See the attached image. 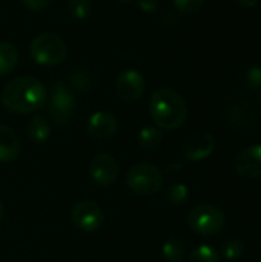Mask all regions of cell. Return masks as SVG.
Masks as SVG:
<instances>
[{
  "label": "cell",
  "mask_w": 261,
  "mask_h": 262,
  "mask_svg": "<svg viewBox=\"0 0 261 262\" xmlns=\"http://www.w3.org/2000/svg\"><path fill=\"white\" fill-rule=\"evenodd\" d=\"M0 101L11 114H34L48 101V91L38 78L17 77L3 88Z\"/></svg>",
  "instance_id": "cell-1"
},
{
  "label": "cell",
  "mask_w": 261,
  "mask_h": 262,
  "mask_svg": "<svg viewBox=\"0 0 261 262\" xmlns=\"http://www.w3.org/2000/svg\"><path fill=\"white\" fill-rule=\"evenodd\" d=\"M149 114L157 127L174 130L185 124L188 118V104L174 89L162 88L154 91L149 98Z\"/></svg>",
  "instance_id": "cell-2"
},
{
  "label": "cell",
  "mask_w": 261,
  "mask_h": 262,
  "mask_svg": "<svg viewBox=\"0 0 261 262\" xmlns=\"http://www.w3.org/2000/svg\"><path fill=\"white\" fill-rule=\"evenodd\" d=\"M163 172L149 163L132 166L126 175V184L131 192L140 196H151L163 189Z\"/></svg>",
  "instance_id": "cell-3"
},
{
  "label": "cell",
  "mask_w": 261,
  "mask_h": 262,
  "mask_svg": "<svg viewBox=\"0 0 261 262\" xmlns=\"http://www.w3.org/2000/svg\"><path fill=\"white\" fill-rule=\"evenodd\" d=\"M32 60L42 66H55L65 61L68 55L66 43L55 34L45 32L37 35L29 45Z\"/></svg>",
  "instance_id": "cell-4"
},
{
  "label": "cell",
  "mask_w": 261,
  "mask_h": 262,
  "mask_svg": "<svg viewBox=\"0 0 261 262\" xmlns=\"http://www.w3.org/2000/svg\"><path fill=\"white\" fill-rule=\"evenodd\" d=\"M225 213L212 204H198L188 215L191 230L205 238L218 235L225 227Z\"/></svg>",
  "instance_id": "cell-5"
},
{
  "label": "cell",
  "mask_w": 261,
  "mask_h": 262,
  "mask_svg": "<svg viewBox=\"0 0 261 262\" xmlns=\"http://www.w3.org/2000/svg\"><path fill=\"white\" fill-rule=\"evenodd\" d=\"M48 112L51 120L58 126L68 124L75 112V97L72 91L62 81H55L51 88Z\"/></svg>",
  "instance_id": "cell-6"
},
{
  "label": "cell",
  "mask_w": 261,
  "mask_h": 262,
  "mask_svg": "<svg viewBox=\"0 0 261 262\" xmlns=\"http://www.w3.org/2000/svg\"><path fill=\"white\" fill-rule=\"evenodd\" d=\"M146 91V81L143 75L135 69H126L120 72L115 80V94L125 103H134L143 97Z\"/></svg>",
  "instance_id": "cell-7"
},
{
  "label": "cell",
  "mask_w": 261,
  "mask_h": 262,
  "mask_svg": "<svg viewBox=\"0 0 261 262\" xmlns=\"http://www.w3.org/2000/svg\"><path fill=\"white\" fill-rule=\"evenodd\" d=\"M71 220L80 230L95 232L103 224V212L100 206L89 200L78 201L71 210Z\"/></svg>",
  "instance_id": "cell-8"
},
{
  "label": "cell",
  "mask_w": 261,
  "mask_h": 262,
  "mask_svg": "<svg viewBox=\"0 0 261 262\" xmlns=\"http://www.w3.org/2000/svg\"><path fill=\"white\" fill-rule=\"evenodd\" d=\"M89 175L95 184L108 187L117 181L118 164L114 157L108 154H98L89 163Z\"/></svg>",
  "instance_id": "cell-9"
},
{
  "label": "cell",
  "mask_w": 261,
  "mask_h": 262,
  "mask_svg": "<svg viewBox=\"0 0 261 262\" xmlns=\"http://www.w3.org/2000/svg\"><path fill=\"white\" fill-rule=\"evenodd\" d=\"M234 167L238 177L246 180L261 178V144L243 149L234 161Z\"/></svg>",
  "instance_id": "cell-10"
},
{
  "label": "cell",
  "mask_w": 261,
  "mask_h": 262,
  "mask_svg": "<svg viewBox=\"0 0 261 262\" xmlns=\"http://www.w3.org/2000/svg\"><path fill=\"white\" fill-rule=\"evenodd\" d=\"M182 150L185 157L191 161H202L212 155L215 150V138L208 132H198L188 137L183 144Z\"/></svg>",
  "instance_id": "cell-11"
},
{
  "label": "cell",
  "mask_w": 261,
  "mask_h": 262,
  "mask_svg": "<svg viewBox=\"0 0 261 262\" xmlns=\"http://www.w3.org/2000/svg\"><path fill=\"white\" fill-rule=\"evenodd\" d=\"M118 123L117 118L105 111L94 112L86 124L88 135L94 140H108L117 132Z\"/></svg>",
  "instance_id": "cell-12"
},
{
  "label": "cell",
  "mask_w": 261,
  "mask_h": 262,
  "mask_svg": "<svg viewBox=\"0 0 261 262\" xmlns=\"http://www.w3.org/2000/svg\"><path fill=\"white\" fill-rule=\"evenodd\" d=\"M20 154V138L17 132L6 126L0 124V163H11Z\"/></svg>",
  "instance_id": "cell-13"
},
{
  "label": "cell",
  "mask_w": 261,
  "mask_h": 262,
  "mask_svg": "<svg viewBox=\"0 0 261 262\" xmlns=\"http://www.w3.org/2000/svg\"><path fill=\"white\" fill-rule=\"evenodd\" d=\"M26 135L31 140V143H34V144L46 143L51 135V126H49V121L46 120V117H43L40 114L34 115L26 124Z\"/></svg>",
  "instance_id": "cell-14"
},
{
  "label": "cell",
  "mask_w": 261,
  "mask_h": 262,
  "mask_svg": "<svg viewBox=\"0 0 261 262\" xmlns=\"http://www.w3.org/2000/svg\"><path fill=\"white\" fill-rule=\"evenodd\" d=\"M228 118L232 124L238 127H249L255 120V112L248 103L238 101L234 106H231L228 112Z\"/></svg>",
  "instance_id": "cell-15"
},
{
  "label": "cell",
  "mask_w": 261,
  "mask_h": 262,
  "mask_svg": "<svg viewBox=\"0 0 261 262\" xmlns=\"http://www.w3.org/2000/svg\"><path fill=\"white\" fill-rule=\"evenodd\" d=\"M18 61V51L12 43L2 41L0 43V77L9 75Z\"/></svg>",
  "instance_id": "cell-16"
},
{
  "label": "cell",
  "mask_w": 261,
  "mask_h": 262,
  "mask_svg": "<svg viewBox=\"0 0 261 262\" xmlns=\"http://www.w3.org/2000/svg\"><path fill=\"white\" fill-rule=\"evenodd\" d=\"M162 253L168 262H183L186 256V247L178 238H171L163 244Z\"/></svg>",
  "instance_id": "cell-17"
},
{
  "label": "cell",
  "mask_w": 261,
  "mask_h": 262,
  "mask_svg": "<svg viewBox=\"0 0 261 262\" xmlns=\"http://www.w3.org/2000/svg\"><path fill=\"white\" fill-rule=\"evenodd\" d=\"M162 140H163V135L158 127L146 126L138 132V146L143 150H152V149L158 147Z\"/></svg>",
  "instance_id": "cell-18"
},
{
  "label": "cell",
  "mask_w": 261,
  "mask_h": 262,
  "mask_svg": "<svg viewBox=\"0 0 261 262\" xmlns=\"http://www.w3.org/2000/svg\"><path fill=\"white\" fill-rule=\"evenodd\" d=\"M189 198V190H188V186L182 184V183H177V184H172L166 193H165V200L168 204L171 206H182L188 201Z\"/></svg>",
  "instance_id": "cell-19"
},
{
  "label": "cell",
  "mask_w": 261,
  "mask_h": 262,
  "mask_svg": "<svg viewBox=\"0 0 261 262\" xmlns=\"http://www.w3.org/2000/svg\"><path fill=\"white\" fill-rule=\"evenodd\" d=\"M66 11L72 18L85 20L86 17H89V14L92 11V3H91V0H68Z\"/></svg>",
  "instance_id": "cell-20"
},
{
  "label": "cell",
  "mask_w": 261,
  "mask_h": 262,
  "mask_svg": "<svg viewBox=\"0 0 261 262\" xmlns=\"http://www.w3.org/2000/svg\"><path fill=\"white\" fill-rule=\"evenodd\" d=\"M188 262H220V255L212 246L203 244L192 250Z\"/></svg>",
  "instance_id": "cell-21"
},
{
  "label": "cell",
  "mask_w": 261,
  "mask_h": 262,
  "mask_svg": "<svg viewBox=\"0 0 261 262\" xmlns=\"http://www.w3.org/2000/svg\"><path fill=\"white\" fill-rule=\"evenodd\" d=\"M222 255L228 259V261H237L238 258L243 256L245 253V244L238 239H228L222 244Z\"/></svg>",
  "instance_id": "cell-22"
},
{
  "label": "cell",
  "mask_w": 261,
  "mask_h": 262,
  "mask_svg": "<svg viewBox=\"0 0 261 262\" xmlns=\"http://www.w3.org/2000/svg\"><path fill=\"white\" fill-rule=\"evenodd\" d=\"M172 2L177 11L183 14H197L198 11H202L205 5V0H172Z\"/></svg>",
  "instance_id": "cell-23"
},
{
  "label": "cell",
  "mask_w": 261,
  "mask_h": 262,
  "mask_svg": "<svg viewBox=\"0 0 261 262\" xmlns=\"http://www.w3.org/2000/svg\"><path fill=\"white\" fill-rule=\"evenodd\" d=\"M69 83L72 84L74 89H78V91H86L91 88L92 84V80H91V75L85 71H77L74 74H71L69 77Z\"/></svg>",
  "instance_id": "cell-24"
},
{
  "label": "cell",
  "mask_w": 261,
  "mask_h": 262,
  "mask_svg": "<svg viewBox=\"0 0 261 262\" xmlns=\"http://www.w3.org/2000/svg\"><path fill=\"white\" fill-rule=\"evenodd\" d=\"M243 78H245V83H246L249 88L258 89V88H261V68L260 66H252V68H249V69L245 72Z\"/></svg>",
  "instance_id": "cell-25"
},
{
  "label": "cell",
  "mask_w": 261,
  "mask_h": 262,
  "mask_svg": "<svg viewBox=\"0 0 261 262\" xmlns=\"http://www.w3.org/2000/svg\"><path fill=\"white\" fill-rule=\"evenodd\" d=\"M23 2V5L28 8V9H31V11H43V9H46L49 5H51V2L52 0H22Z\"/></svg>",
  "instance_id": "cell-26"
},
{
  "label": "cell",
  "mask_w": 261,
  "mask_h": 262,
  "mask_svg": "<svg viewBox=\"0 0 261 262\" xmlns=\"http://www.w3.org/2000/svg\"><path fill=\"white\" fill-rule=\"evenodd\" d=\"M138 6L143 12L152 14L158 9V0H138Z\"/></svg>",
  "instance_id": "cell-27"
},
{
  "label": "cell",
  "mask_w": 261,
  "mask_h": 262,
  "mask_svg": "<svg viewBox=\"0 0 261 262\" xmlns=\"http://www.w3.org/2000/svg\"><path fill=\"white\" fill-rule=\"evenodd\" d=\"M243 8H254L257 3H258V0H237Z\"/></svg>",
  "instance_id": "cell-28"
},
{
  "label": "cell",
  "mask_w": 261,
  "mask_h": 262,
  "mask_svg": "<svg viewBox=\"0 0 261 262\" xmlns=\"http://www.w3.org/2000/svg\"><path fill=\"white\" fill-rule=\"evenodd\" d=\"M3 216H5V206H3V203L0 201V223L3 221Z\"/></svg>",
  "instance_id": "cell-29"
},
{
  "label": "cell",
  "mask_w": 261,
  "mask_h": 262,
  "mask_svg": "<svg viewBox=\"0 0 261 262\" xmlns=\"http://www.w3.org/2000/svg\"><path fill=\"white\" fill-rule=\"evenodd\" d=\"M122 2H129V0H122Z\"/></svg>",
  "instance_id": "cell-30"
},
{
  "label": "cell",
  "mask_w": 261,
  "mask_h": 262,
  "mask_svg": "<svg viewBox=\"0 0 261 262\" xmlns=\"http://www.w3.org/2000/svg\"><path fill=\"white\" fill-rule=\"evenodd\" d=\"M260 104H261V95H260Z\"/></svg>",
  "instance_id": "cell-31"
}]
</instances>
